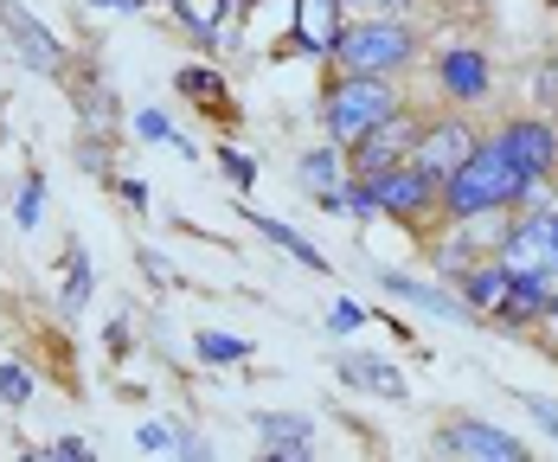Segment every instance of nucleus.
<instances>
[{"mask_svg": "<svg viewBox=\"0 0 558 462\" xmlns=\"http://www.w3.org/2000/svg\"><path fill=\"white\" fill-rule=\"evenodd\" d=\"M0 39L13 46V58H20L26 71H39V77H71V46L58 39L52 26L33 13V7L0 0Z\"/></svg>", "mask_w": 558, "mask_h": 462, "instance_id": "obj_6", "label": "nucleus"}, {"mask_svg": "<svg viewBox=\"0 0 558 462\" xmlns=\"http://www.w3.org/2000/svg\"><path fill=\"white\" fill-rule=\"evenodd\" d=\"M13 226H20V231L46 226V173H39V168H26V173H20V186H13Z\"/></svg>", "mask_w": 558, "mask_h": 462, "instance_id": "obj_23", "label": "nucleus"}, {"mask_svg": "<svg viewBox=\"0 0 558 462\" xmlns=\"http://www.w3.org/2000/svg\"><path fill=\"white\" fill-rule=\"evenodd\" d=\"M430 443H437V457H462V462H526V443L501 424H488V417H444Z\"/></svg>", "mask_w": 558, "mask_h": 462, "instance_id": "obj_9", "label": "nucleus"}, {"mask_svg": "<svg viewBox=\"0 0 558 462\" xmlns=\"http://www.w3.org/2000/svg\"><path fill=\"white\" fill-rule=\"evenodd\" d=\"M430 84L449 110H475L495 97V58L482 52L475 39H449L444 52H430Z\"/></svg>", "mask_w": 558, "mask_h": 462, "instance_id": "obj_5", "label": "nucleus"}, {"mask_svg": "<svg viewBox=\"0 0 558 462\" xmlns=\"http://www.w3.org/2000/svg\"><path fill=\"white\" fill-rule=\"evenodd\" d=\"M193 360H199V366H244V360H251V341H244V335H225V328H199V335H193Z\"/></svg>", "mask_w": 558, "mask_h": 462, "instance_id": "obj_22", "label": "nucleus"}, {"mask_svg": "<svg viewBox=\"0 0 558 462\" xmlns=\"http://www.w3.org/2000/svg\"><path fill=\"white\" fill-rule=\"evenodd\" d=\"M238 219H244V226L257 231L264 244H277V251H282V257H289V264H302L308 277H328V270H335V264L322 257V244H308V238H302V231H295V226H282V219H264L257 206H238Z\"/></svg>", "mask_w": 558, "mask_h": 462, "instance_id": "obj_18", "label": "nucleus"}, {"mask_svg": "<svg viewBox=\"0 0 558 462\" xmlns=\"http://www.w3.org/2000/svg\"><path fill=\"white\" fill-rule=\"evenodd\" d=\"M251 430L270 462H315V417L308 411H251Z\"/></svg>", "mask_w": 558, "mask_h": 462, "instance_id": "obj_14", "label": "nucleus"}, {"mask_svg": "<svg viewBox=\"0 0 558 462\" xmlns=\"http://www.w3.org/2000/svg\"><path fill=\"white\" fill-rule=\"evenodd\" d=\"M97 302V264H90V251L77 244V238H64V257H58V321H84V308Z\"/></svg>", "mask_w": 558, "mask_h": 462, "instance_id": "obj_16", "label": "nucleus"}, {"mask_svg": "<svg viewBox=\"0 0 558 462\" xmlns=\"http://www.w3.org/2000/svg\"><path fill=\"white\" fill-rule=\"evenodd\" d=\"M553 283H558V277H539V270L513 277V283H507V295L495 302V308H488V328H495V335H533V328L546 321Z\"/></svg>", "mask_w": 558, "mask_h": 462, "instance_id": "obj_13", "label": "nucleus"}, {"mask_svg": "<svg viewBox=\"0 0 558 462\" xmlns=\"http://www.w3.org/2000/svg\"><path fill=\"white\" fill-rule=\"evenodd\" d=\"M507 283H513V270H507L501 257H475V264L456 277V295H462V302H469V308L488 321V308H495V302L507 295Z\"/></svg>", "mask_w": 558, "mask_h": 462, "instance_id": "obj_19", "label": "nucleus"}, {"mask_svg": "<svg viewBox=\"0 0 558 462\" xmlns=\"http://www.w3.org/2000/svg\"><path fill=\"white\" fill-rule=\"evenodd\" d=\"M39 457H52V462H84V457H90V437H52Z\"/></svg>", "mask_w": 558, "mask_h": 462, "instance_id": "obj_33", "label": "nucleus"}, {"mask_svg": "<svg viewBox=\"0 0 558 462\" xmlns=\"http://www.w3.org/2000/svg\"><path fill=\"white\" fill-rule=\"evenodd\" d=\"M335 379L347 392H373L391 404L411 399V379L398 373V360H379V353H335Z\"/></svg>", "mask_w": 558, "mask_h": 462, "instance_id": "obj_15", "label": "nucleus"}, {"mask_svg": "<svg viewBox=\"0 0 558 462\" xmlns=\"http://www.w3.org/2000/svg\"><path fill=\"white\" fill-rule=\"evenodd\" d=\"M417 129H424V115L411 110V104H398V110L386 115V122H373L353 148H347V173H386L398 168V161H411V148H417Z\"/></svg>", "mask_w": 558, "mask_h": 462, "instance_id": "obj_8", "label": "nucleus"}, {"mask_svg": "<svg viewBox=\"0 0 558 462\" xmlns=\"http://www.w3.org/2000/svg\"><path fill=\"white\" fill-rule=\"evenodd\" d=\"M539 328H553L558 335V283H553V302H546V321H539Z\"/></svg>", "mask_w": 558, "mask_h": 462, "instance_id": "obj_37", "label": "nucleus"}, {"mask_svg": "<svg viewBox=\"0 0 558 462\" xmlns=\"http://www.w3.org/2000/svg\"><path fill=\"white\" fill-rule=\"evenodd\" d=\"M340 13H353V7H373V0H335Z\"/></svg>", "mask_w": 558, "mask_h": 462, "instance_id": "obj_38", "label": "nucleus"}, {"mask_svg": "<svg viewBox=\"0 0 558 462\" xmlns=\"http://www.w3.org/2000/svg\"><path fill=\"white\" fill-rule=\"evenodd\" d=\"M546 7H558V0H546Z\"/></svg>", "mask_w": 558, "mask_h": 462, "instance_id": "obj_39", "label": "nucleus"}, {"mask_svg": "<svg viewBox=\"0 0 558 462\" xmlns=\"http://www.w3.org/2000/svg\"><path fill=\"white\" fill-rule=\"evenodd\" d=\"M373 199H379V219H398V226H424L437 219V199H444V180L417 168V161H398V168L373 173Z\"/></svg>", "mask_w": 558, "mask_h": 462, "instance_id": "obj_7", "label": "nucleus"}, {"mask_svg": "<svg viewBox=\"0 0 558 462\" xmlns=\"http://www.w3.org/2000/svg\"><path fill=\"white\" fill-rule=\"evenodd\" d=\"M33 392H39L33 366H26L20 353H7V360H0V404H7V411H26V404H33Z\"/></svg>", "mask_w": 558, "mask_h": 462, "instance_id": "obj_24", "label": "nucleus"}, {"mask_svg": "<svg viewBox=\"0 0 558 462\" xmlns=\"http://www.w3.org/2000/svg\"><path fill=\"white\" fill-rule=\"evenodd\" d=\"M366 321H373V308H366V302H353V295H335V302H328V315H322V328H328L335 341H347V335H360Z\"/></svg>", "mask_w": 558, "mask_h": 462, "instance_id": "obj_26", "label": "nucleus"}, {"mask_svg": "<svg viewBox=\"0 0 558 462\" xmlns=\"http://www.w3.org/2000/svg\"><path fill=\"white\" fill-rule=\"evenodd\" d=\"M417 0H373V13H411Z\"/></svg>", "mask_w": 558, "mask_h": 462, "instance_id": "obj_36", "label": "nucleus"}, {"mask_svg": "<svg viewBox=\"0 0 558 462\" xmlns=\"http://www.w3.org/2000/svg\"><path fill=\"white\" fill-rule=\"evenodd\" d=\"M135 450H148V457H168V450H173V424H161V417L135 424Z\"/></svg>", "mask_w": 558, "mask_h": 462, "instance_id": "obj_31", "label": "nucleus"}, {"mask_svg": "<svg viewBox=\"0 0 558 462\" xmlns=\"http://www.w3.org/2000/svg\"><path fill=\"white\" fill-rule=\"evenodd\" d=\"M424 58V39L404 13H366V20H340L328 33V64L335 71H366V77H404Z\"/></svg>", "mask_w": 558, "mask_h": 462, "instance_id": "obj_2", "label": "nucleus"}, {"mask_svg": "<svg viewBox=\"0 0 558 462\" xmlns=\"http://www.w3.org/2000/svg\"><path fill=\"white\" fill-rule=\"evenodd\" d=\"M404 104V90H398V77H366V71H335L328 77V90H322V135L340 142V148H353L373 122H386L391 110Z\"/></svg>", "mask_w": 558, "mask_h": 462, "instance_id": "obj_3", "label": "nucleus"}, {"mask_svg": "<svg viewBox=\"0 0 558 462\" xmlns=\"http://www.w3.org/2000/svg\"><path fill=\"white\" fill-rule=\"evenodd\" d=\"M533 104H539V115H558V52L533 64Z\"/></svg>", "mask_w": 558, "mask_h": 462, "instance_id": "obj_27", "label": "nucleus"}, {"mask_svg": "<svg viewBox=\"0 0 558 462\" xmlns=\"http://www.w3.org/2000/svg\"><path fill=\"white\" fill-rule=\"evenodd\" d=\"M379 289H386L391 302H404V308H417V315H430V321H444V328H488L462 295L449 283H424V277H411V270H379Z\"/></svg>", "mask_w": 558, "mask_h": 462, "instance_id": "obj_10", "label": "nucleus"}, {"mask_svg": "<svg viewBox=\"0 0 558 462\" xmlns=\"http://www.w3.org/2000/svg\"><path fill=\"white\" fill-rule=\"evenodd\" d=\"M135 270H142L155 289H173V270H168V257H161L155 244H142V251H135Z\"/></svg>", "mask_w": 558, "mask_h": 462, "instance_id": "obj_32", "label": "nucleus"}, {"mask_svg": "<svg viewBox=\"0 0 558 462\" xmlns=\"http://www.w3.org/2000/svg\"><path fill=\"white\" fill-rule=\"evenodd\" d=\"M482 142V129L469 122L462 110H444V115H424V129H417V148H411V161L430 173V180H444L469 161V148Z\"/></svg>", "mask_w": 558, "mask_h": 462, "instance_id": "obj_11", "label": "nucleus"}, {"mask_svg": "<svg viewBox=\"0 0 558 462\" xmlns=\"http://www.w3.org/2000/svg\"><path fill=\"white\" fill-rule=\"evenodd\" d=\"M129 129H135L142 142H161V148H173L180 161H199V148H193V142H186V135L173 129V115L161 110V104H142V110L129 115Z\"/></svg>", "mask_w": 558, "mask_h": 462, "instance_id": "obj_21", "label": "nucleus"}, {"mask_svg": "<svg viewBox=\"0 0 558 462\" xmlns=\"http://www.w3.org/2000/svg\"><path fill=\"white\" fill-rule=\"evenodd\" d=\"M513 404L533 417V430H546V437L558 443V399H546V392H513Z\"/></svg>", "mask_w": 558, "mask_h": 462, "instance_id": "obj_28", "label": "nucleus"}, {"mask_svg": "<svg viewBox=\"0 0 558 462\" xmlns=\"http://www.w3.org/2000/svg\"><path fill=\"white\" fill-rule=\"evenodd\" d=\"M104 341H110V353H116V360H129V315H110Z\"/></svg>", "mask_w": 558, "mask_h": 462, "instance_id": "obj_35", "label": "nucleus"}, {"mask_svg": "<svg viewBox=\"0 0 558 462\" xmlns=\"http://www.w3.org/2000/svg\"><path fill=\"white\" fill-rule=\"evenodd\" d=\"M110 186H116V199H122L129 212H148V206H155V193H148V180H135V173H110Z\"/></svg>", "mask_w": 558, "mask_h": 462, "instance_id": "obj_30", "label": "nucleus"}, {"mask_svg": "<svg viewBox=\"0 0 558 462\" xmlns=\"http://www.w3.org/2000/svg\"><path fill=\"white\" fill-rule=\"evenodd\" d=\"M173 457H186V462H213V443L186 424V417H173Z\"/></svg>", "mask_w": 558, "mask_h": 462, "instance_id": "obj_29", "label": "nucleus"}, {"mask_svg": "<svg viewBox=\"0 0 558 462\" xmlns=\"http://www.w3.org/2000/svg\"><path fill=\"white\" fill-rule=\"evenodd\" d=\"M84 13H148L155 0H77Z\"/></svg>", "mask_w": 558, "mask_h": 462, "instance_id": "obj_34", "label": "nucleus"}, {"mask_svg": "<svg viewBox=\"0 0 558 462\" xmlns=\"http://www.w3.org/2000/svg\"><path fill=\"white\" fill-rule=\"evenodd\" d=\"M495 257H501L513 277H526V270L558 277V206H553V199H539V206L513 212L507 231H501V244H495Z\"/></svg>", "mask_w": 558, "mask_h": 462, "instance_id": "obj_4", "label": "nucleus"}, {"mask_svg": "<svg viewBox=\"0 0 558 462\" xmlns=\"http://www.w3.org/2000/svg\"><path fill=\"white\" fill-rule=\"evenodd\" d=\"M295 180H302L308 193H322V186H340V180H347V148L322 135L315 148H302V155H295Z\"/></svg>", "mask_w": 558, "mask_h": 462, "instance_id": "obj_20", "label": "nucleus"}, {"mask_svg": "<svg viewBox=\"0 0 558 462\" xmlns=\"http://www.w3.org/2000/svg\"><path fill=\"white\" fill-rule=\"evenodd\" d=\"M161 7H168V0H161Z\"/></svg>", "mask_w": 558, "mask_h": 462, "instance_id": "obj_40", "label": "nucleus"}, {"mask_svg": "<svg viewBox=\"0 0 558 462\" xmlns=\"http://www.w3.org/2000/svg\"><path fill=\"white\" fill-rule=\"evenodd\" d=\"M507 142V155L520 161L526 180H558V115H507L501 129H495Z\"/></svg>", "mask_w": 558, "mask_h": 462, "instance_id": "obj_12", "label": "nucleus"}, {"mask_svg": "<svg viewBox=\"0 0 558 462\" xmlns=\"http://www.w3.org/2000/svg\"><path fill=\"white\" fill-rule=\"evenodd\" d=\"M539 199H553V180H526L520 161L507 155L501 135H482V142L469 148V161L456 173H444L437 212L456 226V219H475V212H526V206H539Z\"/></svg>", "mask_w": 558, "mask_h": 462, "instance_id": "obj_1", "label": "nucleus"}, {"mask_svg": "<svg viewBox=\"0 0 558 462\" xmlns=\"http://www.w3.org/2000/svg\"><path fill=\"white\" fill-rule=\"evenodd\" d=\"M173 90H180V97H186L199 115L238 122V110H231V84H225L219 64H199V58H193V64H180V71H173Z\"/></svg>", "mask_w": 558, "mask_h": 462, "instance_id": "obj_17", "label": "nucleus"}, {"mask_svg": "<svg viewBox=\"0 0 558 462\" xmlns=\"http://www.w3.org/2000/svg\"><path fill=\"white\" fill-rule=\"evenodd\" d=\"M213 161H219V173L231 180V193H257V155H244L238 142H219Z\"/></svg>", "mask_w": 558, "mask_h": 462, "instance_id": "obj_25", "label": "nucleus"}]
</instances>
